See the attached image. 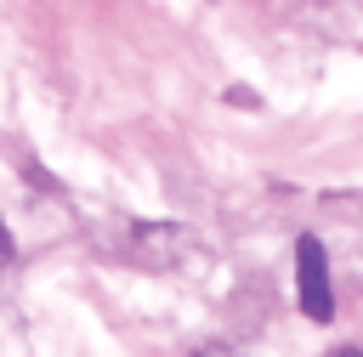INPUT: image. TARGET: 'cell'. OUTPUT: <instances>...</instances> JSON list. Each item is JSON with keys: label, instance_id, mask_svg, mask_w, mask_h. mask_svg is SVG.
Here are the masks:
<instances>
[{"label": "cell", "instance_id": "3957f363", "mask_svg": "<svg viewBox=\"0 0 363 357\" xmlns=\"http://www.w3.org/2000/svg\"><path fill=\"white\" fill-rule=\"evenodd\" d=\"M329 357H363V351H329Z\"/></svg>", "mask_w": 363, "mask_h": 357}, {"label": "cell", "instance_id": "7a4b0ae2", "mask_svg": "<svg viewBox=\"0 0 363 357\" xmlns=\"http://www.w3.org/2000/svg\"><path fill=\"white\" fill-rule=\"evenodd\" d=\"M11 261V232H6V221H0V266Z\"/></svg>", "mask_w": 363, "mask_h": 357}, {"label": "cell", "instance_id": "6da1fadb", "mask_svg": "<svg viewBox=\"0 0 363 357\" xmlns=\"http://www.w3.org/2000/svg\"><path fill=\"white\" fill-rule=\"evenodd\" d=\"M295 278H301V312L312 323H329L335 317V295H329V255H323L318 238L295 244Z\"/></svg>", "mask_w": 363, "mask_h": 357}]
</instances>
